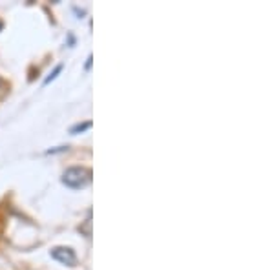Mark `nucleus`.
Segmentation results:
<instances>
[{
  "label": "nucleus",
  "instance_id": "f03ea898",
  "mask_svg": "<svg viewBox=\"0 0 274 270\" xmlns=\"http://www.w3.org/2000/svg\"><path fill=\"white\" fill-rule=\"evenodd\" d=\"M49 254H51V257H53L55 261H59V263H62V265L73 267V265L77 263L75 252H73L71 249H68V247H55Z\"/></svg>",
  "mask_w": 274,
  "mask_h": 270
},
{
  "label": "nucleus",
  "instance_id": "20e7f679",
  "mask_svg": "<svg viewBox=\"0 0 274 270\" xmlns=\"http://www.w3.org/2000/svg\"><path fill=\"white\" fill-rule=\"evenodd\" d=\"M88 128H91V123L90 121H86V123H82V125H77V126H73L69 132L71 133H79V132H84V130H88Z\"/></svg>",
  "mask_w": 274,
  "mask_h": 270
},
{
  "label": "nucleus",
  "instance_id": "423d86ee",
  "mask_svg": "<svg viewBox=\"0 0 274 270\" xmlns=\"http://www.w3.org/2000/svg\"><path fill=\"white\" fill-rule=\"evenodd\" d=\"M0 86H2V79H0Z\"/></svg>",
  "mask_w": 274,
  "mask_h": 270
},
{
  "label": "nucleus",
  "instance_id": "7ed1b4c3",
  "mask_svg": "<svg viewBox=\"0 0 274 270\" xmlns=\"http://www.w3.org/2000/svg\"><path fill=\"white\" fill-rule=\"evenodd\" d=\"M61 71H62V66H61V64H59V66H57V68H55L53 71L49 73V77H46V79H44V84H49V83H51V81H55V79H57V75H59Z\"/></svg>",
  "mask_w": 274,
  "mask_h": 270
},
{
  "label": "nucleus",
  "instance_id": "39448f33",
  "mask_svg": "<svg viewBox=\"0 0 274 270\" xmlns=\"http://www.w3.org/2000/svg\"><path fill=\"white\" fill-rule=\"evenodd\" d=\"M91 68V55L88 57V62H86V66H84V69H90Z\"/></svg>",
  "mask_w": 274,
  "mask_h": 270
},
{
  "label": "nucleus",
  "instance_id": "f257e3e1",
  "mask_svg": "<svg viewBox=\"0 0 274 270\" xmlns=\"http://www.w3.org/2000/svg\"><path fill=\"white\" fill-rule=\"evenodd\" d=\"M62 183L68 188H84L91 183V170L84 166H71L62 173Z\"/></svg>",
  "mask_w": 274,
  "mask_h": 270
}]
</instances>
